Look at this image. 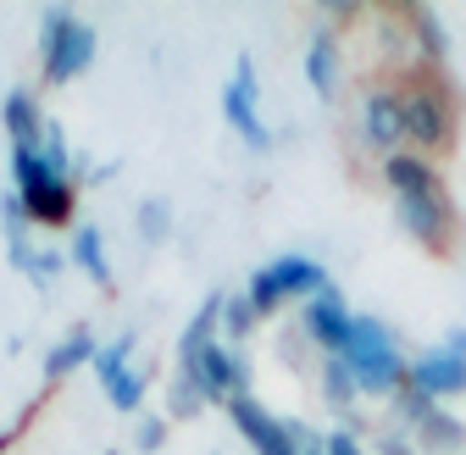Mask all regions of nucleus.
Instances as JSON below:
<instances>
[{"label": "nucleus", "instance_id": "1", "mask_svg": "<svg viewBox=\"0 0 466 455\" xmlns=\"http://www.w3.org/2000/svg\"><path fill=\"white\" fill-rule=\"evenodd\" d=\"M400 89V106H405V134L428 150H450L455 145V89L444 84V67H422L411 73Z\"/></svg>", "mask_w": 466, "mask_h": 455}, {"label": "nucleus", "instance_id": "2", "mask_svg": "<svg viewBox=\"0 0 466 455\" xmlns=\"http://www.w3.org/2000/svg\"><path fill=\"white\" fill-rule=\"evenodd\" d=\"M39 62H45V84H73L95 62V28L78 23L73 12H45L39 17Z\"/></svg>", "mask_w": 466, "mask_h": 455}, {"label": "nucleus", "instance_id": "3", "mask_svg": "<svg viewBox=\"0 0 466 455\" xmlns=\"http://www.w3.org/2000/svg\"><path fill=\"white\" fill-rule=\"evenodd\" d=\"M12 173H17V200L28 211V222L39 228H62L73 217V184L56 178L39 161V150H12Z\"/></svg>", "mask_w": 466, "mask_h": 455}, {"label": "nucleus", "instance_id": "4", "mask_svg": "<svg viewBox=\"0 0 466 455\" xmlns=\"http://www.w3.org/2000/svg\"><path fill=\"white\" fill-rule=\"evenodd\" d=\"M178 372H189L195 383H200V394H206V406H228L233 394H245V361L233 356V350H222L217 339L200 350V356H189V361H178Z\"/></svg>", "mask_w": 466, "mask_h": 455}, {"label": "nucleus", "instance_id": "5", "mask_svg": "<svg viewBox=\"0 0 466 455\" xmlns=\"http://www.w3.org/2000/svg\"><path fill=\"white\" fill-rule=\"evenodd\" d=\"M222 117L233 123V134H239L250 150H267L272 145V134L256 117V62H250V56H239V67H233V78L222 89Z\"/></svg>", "mask_w": 466, "mask_h": 455}, {"label": "nucleus", "instance_id": "6", "mask_svg": "<svg viewBox=\"0 0 466 455\" xmlns=\"http://www.w3.org/2000/svg\"><path fill=\"white\" fill-rule=\"evenodd\" d=\"M228 417L239 422V433L256 444V455H300V444L289 439V428H283L267 406H256L250 394H233V400H228Z\"/></svg>", "mask_w": 466, "mask_h": 455}, {"label": "nucleus", "instance_id": "7", "mask_svg": "<svg viewBox=\"0 0 466 455\" xmlns=\"http://www.w3.org/2000/svg\"><path fill=\"white\" fill-rule=\"evenodd\" d=\"M361 123H367L372 150H383V156H400V145L411 139V134H405V106H400V89H389V84H378V89L367 95Z\"/></svg>", "mask_w": 466, "mask_h": 455}, {"label": "nucleus", "instance_id": "8", "mask_svg": "<svg viewBox=\"0 0 466 455\" xmlns=\"http://www.w3.org/2000/svg\"><path fill=\"white\" fill-rule=\"evenodd\" d=\"M411 389H417V394H428L433 406L444 400V394H466V356H455L450 345L428 350V356L411 367Z\"/></svg>", "mask_w": 466, "mask_h": 455}, {"label": "nucleus", "instance_id": "9", "mask_svg": "<svg viewBox=\"0 0 466 455\" xmlns=\"http://www.w3.org/2000/svg\"><path fill=\"white\" fill-rule=\"evenodd\" d=\"M400 222L428 245V250H450V206L444 195H422V200H400Z\"/></svg>", "mask_w": 466, "mask_h": 455}, {"label": "nucleus", "instance_id": "10", "mask_svg": "<svg viewBox=\"0 0 466 455\" xmlns=\"http://www.w3.org/2000/svg\"><path fill=\"white\" fill-rule=\"evenodd\" d=\"M389 184H394V195L400 200H422V195H444V184H439V173L422 161V156H411V150H400V156H389Z\"/></svg>", "mask_w": 466, "mask_h": 455}, {"label": "nucleus", "instance_id": "11", "mask_svg": "<svg viewBox=\"0 0 466 455\" xmlns=\"http://www.w3.org/2000/svg\"><path fill=\"white\" fill-rule=\"evenodd\" d=\"M272 272V283H278V295H328L333 289V283H328V272L311 261V256H283V261H272L267 267Z\"/></svg>", "mask_w": 466, "mask_h": 455}, {"label": "nucleus", "instance_id": "12", "mask_svg": "<svg viewBox=\"0 0 466 455\" xmlns=\"http://www.w3.org/2000/svg\"><path fill=\"white\" fill-rule=\"evenodd\" d=\"M311 339H317V345H328L333 356L344 350V333H350V311L339 306V295L328 289V295H317L311 306H306V322H300Z\"/></svg>", "mask_w": 466, "mask_h": 455}, {"label": "nucleus", "instance_id": "13", "mask_svg": "<svg viewBox=\"0 0 466 455\" xmlns=\"http://www.w3.org/2000/svg\"><path fill=\"white\" fill-rule=\"evenodd\" d=\"M95 356H100V350H95V333H89V328H73L62 345L45 356V378L62 383V378H73L78 367H95Z\"/></svg>", "mask_w": 466, "mask_h": 455}, {"label": "nucleus", "instance_id": "14", "mask_svg": "<svg viewBox=\"0 0 466 455\" xmlns=\"http://www.w3.org/2000/svg\"><path fill=\"white\" fill-rule=\"evenodd\" d=\"M350 361H367V356H394V333L378 322V317H350V333H344V350Z\"/></svg>", "mask_w": 466, "mask_h": 455}, {"label": "nucleus", "instance_id": "15", "mask_svg": "<svg viewBox=\"0 0 466 455\" xmlns=\"http://www.w3.org/2000/svg\"><path fill=\"white\" fill-rule=\"evenodd\" d=\"M222 311H228V295H222V289L200 300V311H195V322H189V328H184V339H178V361H189V356H200V350L211 345V333H217V322H222Z\"/></svg>", "mask_w": 466, "mask_h": 455}, {"label": "nucleus", "instance_id": "16", "mask_svg": "<svg viewBox=\"0 0 466 455\" xmlns=\"http://www.w3.org/2000/svg\"><path fill=\"white\" fill-rule=\"evenodd\" d=\"M6 134H12V150H39V134H45V123H39V106H34V95H12L6 100Z\"/></svg>", "mask_w": 466, "mask_h": 455}, {"label": "nucleus", "instance_id": "17", "mask_svg": "<svg viewBox=\"0 0 466 455\" xmlns=\"http://www.w3.org/2000/svg\"><path fill=\"white\" fill-rule=\"evenodd\" d=\"M73 261L100 283V289H111V261H106V245H100V228H78V234H73Z\"/></svg>", "mask_w": 466, "mask_h": 455}, {"label": "nucleus", "instance_id": "18", "mask_svg": "<svg viewBox=\"0 0 466 455\" xmlns=\"http://www.w3.org/2000/svg\"><path fill=\"white\" fill-rule=\"evenodd\" d=\"M206 394L189 372H172V389H167V422H184V417H200Z\"/></svg>", "mask_w": 466, "mask_h": 455}, {"label": "nucleus", "instance_id": "19", "mask_svg": "<svg viewBox=\"0 0 466 455\" xmlns=\"http://www.w3.org/2000/svg\"><path fill=\"white\" fill-rule=\"evenodd\" d=\"M333 34H317L311 39V50H306V78H311V89L317 95H333Z\"/></svg>", "mask_w": 466, "mask_h": 455}, {"label": "nucleus", "instance_id": "20", "mask_svg": "<svg viewBox=\"0 0 466 455\" xmlns=\"http://www.w3.org/2000/svg\"><path fill=\"white\" fill-rule=\"evenodd\" d=\"M322 389H328V400L333 406H350V400H356V372H350V361L344 356H328V367H322Z\"/></svg>", "mask_w": 466, "mask_h": 455}, {"label": "nucleus", "instance_id": "21", "mask_svg": "<svg viewBox=\"0 0 466 455\" xmlns=\"http://www.w3.org/2000/svg\"><path fill=\"white\" fill-rule=\"evenodd\" d=\"M106 400L123 411V417H139V400H145V372H123L106 383Z\"/></svg>", "mask_w": 466, "mask_h": 455}, {"label": "nucleus", "instance_id": "22", "mask_svg": "<svg viewBox=\"0 0 466 455\" xmlns=\"http://www.w3.org/2000/svg\"><path fill=\"white\" fill-rule=\"evenodd\" d=\"M128 356H134V333H123V339H111V345L95 356V378H100V389L111 383V378H123L128 372Z\"/></svg>", "mask_w": 466, "mask_h": 455}, {"label": "nucleus", "instance_id": "23", "mask_svg": "<svg viewBox=\"0 0 466 455\" xmlns=\"http://www.w3.org/2000/svg\"><path fill=\"white\" fill-rule=\"evenodd\" d=\"M39 161L50 167L56 178H67L73 156H67V134H62V123H45V134H39Z\"/></svg>", "mask_w": 466, "mask_h": 455}, {"label": "nucleus", "instance_id": "24", "mask_svg": "<svg viewBox=\"0 0 466 455\" xmlns=\"http://www.w3.org/2000/svg\"><path fill=\"white\" fill-rule=\"evenodd\" d=\"M417 433H422L428 444H439V450H461V444H466V428H461L455 417H444V411H433Z\"/></svg>", "mask_w": 466, "mask_h": 455}, {"label": "nucleus", "instance_id": "25", "mask_svg": "<svg viewBox=\"0 0 466 455\" xmlns=\"http://www.w3.org/2000/svg\"><path fill=\"white\" fill-rule=\"evenodd\" d=\"M411 28L422 34V45H428V62L439 67V62H444V50H450V39H444V28H439V23H433L428 12H411Z\"/></svg>", "mask_w": 466, "mask_h": 455}, {"label": "nucleus", "instance_id": "26", "mask_svg": "<svg viewBox=\"0 0 466 455\" xmlns=\"http://www.w3.org/2000/svg\"><path fill=\"white\" fill-rule=\"evenodd\" d=\"M245 300L256 306V317H267V311H278V300H283V295H278V283H272V272H267V267H261V272L250 278V295H245Z\"/></svg>", "mask_w": 466, "mask_h": 455}, {"label": "nucleus", "instance_id": "27", "mask_svg": "<svg viewBox=\"0 0 466 455\" xmlns=\"http://www.w3.org/2000/svg\"><path fill=\"white\" fill-rule=\"evenodd\" d=\"M167 228H172L167 206H161V200H145V206H139V234L156 245V239H167Z\"/></svg>", "mask_w": 466, "mask_h": 455}, {"label": "nucleus", "instance_id": "28", "mask_svg": "<svg viewBox=\"0 0 466 455\" xmlns=\"http://www.w3.org/2000/svg\"><path fill=\"white\" fill-rule=\"evenodd\" d=\"M250 322H256V306H250V300H228V311H222V328H228L233 339H245V333H250Z\"/></svg>", "mask_w": 466, "mask_h": 455}, {"label": "nucleus", "instance_id": "29", "mask_svg": "<svg viewBox=\"0 0 466 455\" xmlns=\"http://www.w3.org/2000/svg\"><path fill=\"white\" fill-rule=\"evenodd\" d=\"M56 272H62V256H56V250H39V256H34V267H28V278L39 283V289H50Z\"/></svg>", "mask_w": 466, "mask_h": 455}, {"label": "nucleus", "instance_id": "30", "mask_svg": "<svg viewBox=\"0 0 466 455\" xmlns=\"http://www.w3.org/2000/svg\"><path fill=\"white\" fill-rule=\"evenodd\" d=\"M161 439H167V417H139L134 444H139V450H161Z\"/></svg>", "mask_w": 466, "mask_h": 455}, {"label": "nucleus", "instance_id": "31", "mask_svg": "<svg viewBox=\"0 0 466 455\" xmlns=\"http://www.w3.org/2000/svg\"><path fill=\"white\" fill-rule=\"evenodd\" d=\"M322 450H328V455H361V444L350 439V433H328V439H322Z\"/></svg>", "mask_w": 466, "mask_h": 455}, {"label": "nucleus", "instance_id": "32", "mask_svg": "<svg viewBox=\"0 0 466 455\" xmlns=\"http://www.w3.org/2000/svg\"><path fill=\"white\" fill-rule=\"evenodd\" d=\"M383 455H411V444H405V439H394V433H389V439H383Z\"/></svg>", "mask_w": 466, "mask_h": 455}, {"label": "nucleus", "instance_id": "33", "mask_svg": "<svg viewBox=\"0 0 466 455\" xmlns=\"http://www.w3.org/2000/svg\"><path fill=\"white\" fill-rule=\"evenodd\" d=\"M106 455H116V450H106Z\"/></svg>", "mask_w": 466, "mask_h": 455}]
</instances>
